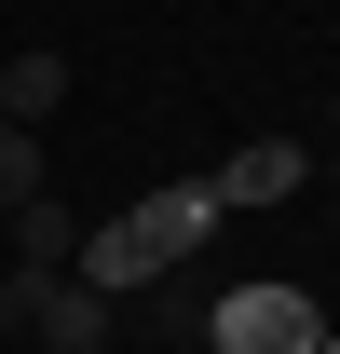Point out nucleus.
Masks as SVG:
<instances>
[{
	"instance_id": "1",
	"label": "nucleus",
	"mask_w": 340,
	"mask_h": 354,
	"mask_svg": "<svg viewBox=\"0 0 340 354\" xmlns=\"http://www.w3.org/2000/svg\"><path fill=\"white\" fill-rule=\"evenodd\" d=\"M218 354H327V313H313V286H232V300L205 313Z\"/></svg>"
},
{
	"instance_id": "2",
	"label": "nucleus",
	"mask_w": 340,
	"mask_h": 354,
	"mask_svg": "<svg viewBox=\"0 0 340 354\" xmlns=\"http://www.w3.org/2000/svg\"><path fill=\"white\" fill-rule=\"evenodd\" d=\"M205 191H218V218H232V205H286V191H313V150H299V136H245Z\"/></svg>"
},
{
	"instance_id": "3",
	"label": "nucleus",
	"mask_w": 340,
	"mask_h": 354,
	"mask_svg": "<svg viewBox=\"0 0 340 354\" xmlns=\"http://www.w3.org/2000/svg\"><path fill=\"white\" fill-rule=\"evenodd\" d=\"M123 218H136V245H150V259L177 272V259H191V245L218 232V191H205V177H177V191H136Z\"/></svg>"
},
{
	"instance_id": "4",
	"label": "nucleus",
	"mask_w": 340,
	"mask_h": 354,
	"mask_svg": "<svg viewBox=\"0 0 340 354\" xmlns=\"http://www.w3.org/2000/svg\"><path fill=\"white\" fill-rule=\"evenodd\" d=\"M109 313H123V300H95L82 272H55V286H41V313H28V327H41V354H109Z\"/></svg>"
},
{
	"instance_id": "5",
	"label": "nucleus",
	"mask_w": 340,
	"mask_h": 354,
	"mask_svg": "<svg viewBox=\"0 0 340 354\" xmlns=\"http://www.w3.org/2000/svg\"><path fill=\"white\" fill-rule=\"evenodd\" d=\"M68 259H82V218H68L55 191H28V205H14V272H68Z\"/></svg>"
},
{
	"instance_id": "6",
	"label": "nucleus",
	"mask_w": 340,
	"mask_h": 354,
	"mask_svg": "<svg viewBox=\"0 0 340 354\" xmlns=\"http://www.w3.org/2000/svg\"><path fill=\"white\" fill-rule=\"evenodd\" d=\"M55 95H68V55H14V68H0V123H28V136H41Z\"/></svg>"
},
{
	"instance_id": "7",
	"label": "nucleus",
	"mask_w": 340,
	"mask_h": 354,
	"mask_svg": "<svg viewBox=\"0 0 340 354\" xmlns=\"http://www.w3.org/2000/svg\"><path fill=\"white\" fill-rule=\"evenodd\" d=\"M28 191H55V164H41L28 123H0V205H28Z\"/></svg>"
},
{
	"instance_id": "8",
	"label": "nucleus",
	"mask_w": 340,
	"mask_h": 354,
	"mask_svg": "<svg viewBox=\"0 0 340 354\" xmlns=\"http://www.w3.org/2000/svg\"><path fill=\"white\" fill-rule=\"evenodd\" d=\"M41 286H55V272H0V327H28V313H41Z\"/></svg>"
},
{
	"instance_id": "9",
	"label": "nucleus",
	"mask_w": 340,
	"mask_h": 354,
	"mask_svg": "<svg viewBox=\"0 0 340 354\" xmlns=\"http://www.w3.org/2000/svg\"><path fill=\"white\" fill-rule=\"evenodd\" d=\"M327 354H340V341H327Z\"/></svg>"
}]
</instances>
